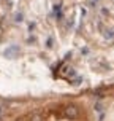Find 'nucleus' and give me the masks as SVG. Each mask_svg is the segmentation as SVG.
<instances>
[{
	"label": "nucleus",
	"instance_id": "7ed1b4c3",
	"mask_svg": "<svg viewBox=\"0 0 114 121\" xmlns=\"http://www.w3.org/2000/svg\"><path fill=\"white\" fill-rule=\"evenodd\" d=\"M18 121H24V120H18Z\"/></svg>",
	"mask_w": 114,
	"mask_h": 121
},
{
	"label": "nucleus",
	"instance_id": "f03ea898",
	"mask_svg": "<svg viewBox=\"0 0 114 121\" xmlns=\"http://www.w3.org/2000/svg\"><path fill=\"white\" fill-rule=\"evenodd\" d=\"M29 121H41V116L38 115V113H36V115H32L29 118Z\"/></svg>",
	"mask_w": 114,
	"mask_h": 121
},
{
	"label": "nucleus",
	"instance_id": "f257e3e1",
	"mask_svg": "<svg viewBox=\"0 0 114 121\" xmlns=\"http://www.w3.org/2000/svg\"><path fill=\"white\" fill-rule=\"evenodd\" d=\"M63 113H65L67 118H78L79 116V108L76 107V105H73V104H68V105H65V108H63Z\"/></svg>",
	"mask_w": 114,
	"mask_h": 121
}]
</instances>
